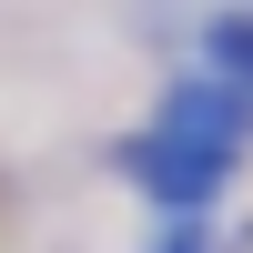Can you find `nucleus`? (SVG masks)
<instances>
[{
	"instance_id": "f257e3e1",
	"label": "nucleus",
	"mask_w": 253,
	"mask_h": 253,
	"mask_svg": "<svg viewBox=\"0 0 253 253\" xmlns=\"http://www.w3.org/2000/svg\"><path fill=\"white\" fill-rule=\"evenodd\" d=\"M223 51H233L243 71H253V20H243V31H223Z\"/></svg>"
}]
</instances>
